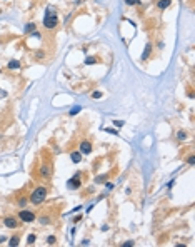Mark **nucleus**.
Wrapping results in <instances>:
<instances>
[{
	"label": "nucleus",
	"mask_w": 195,
	"mask_h": 247,
	"mask_svg": "<svg viewBox=\"0 0 195 247\" xmlns=\"http://www.w3.org/2000/svg\"><path fill=\"white\" fill-rule=\"evenodd\" d=\"M47 194H49L47 187H45V185H39V187H35L33 190H32L29 200L33 204V205H40V204L47 199Z\"/></svg>",
	"instance_id": "f257e3e1"
},
{
	"label": "nucleus",
	"mask_w": 195,
	"mask_h": 247,
	"mask_svg": "<svg viewBox=\"0 0 195 247\" xmlns=\"http://www.w3.org/2000/svg\"><path fill=\"white\" fill-rule=\"evenodd\" d=\"M59 25V17H57V13H55V10L53 9H47V12H45V17H43V27L45 29H55Z\"/></svg>",
	"instance_id": "f03ea898"
},
{
	"label": "nucleus",
	"mask_w": 195,
	"mask_h": 247,
	"mask_svg": "<svg viewBox=\"0 0 195 247\" xmlns=\"http://www.w3.org/2000/svg\"><path fill=\"white\" fill-rule=\"evenodd\" d=\"M82 185V177H80V174H75L73 177H70L67 180V187L70 189V190H75V189H78Z\"/></svg>",
	"instance_id": "7ed1b4c3"
},
{
	"label": "nucleus",
	"mask_w": 195,
	"mask_h": 247,
	"mask_svg": "<svg viewBox=\"0 0 195 247\" xmlns=\"http://www.w3.org/2000/svg\"><path fill=\"white\" fill-rule=\"evenodd\" d=\"M35 217H37V216H35L32 210H25V209H22V210L19 212V219L22 220V222H33Z\"/></svg>",
	"instance_id": "20e7f679"
},
{
	"label": "nucleus",
	"mask_w": 195,
	"mask_h": 247,
	"mask_svg": "<svg viewBox=\"0 0 195 247\" xmlns=\"http://www.w3.org/2000/svg\"><path fill=\"white\" fill-rule=\"evenodd\" d=\"M92 152V144L88 140H82L80 142V154H90Z\"/></svg>",
	"instance_id": "39448f33"
},
{
	"label": "nucleus",
	"mask_w": 195,
	"mask_h": 247,
	"mask_svg": "<svg viewBox=\"0 0 195 247\" xmlns=\"http://www.w3.org/2000/svg\"><path fill=\"white\" fill-rule=\"evenodd\" d=\"M3 226L9 229H15L19 226V222H17V219H13V217H5L3 219Z\"/></svg>",
	"instance_id": "423d86ee"
},
{
	"label": "nucleus",
	"mask_w": 195,
	"mask_h": 247,
	"mask_svg": "<svg viewBox=\"0 0 195 247\" xmlns=\"http://www.w3.org/2000/svg\"><path fill=\"white\" fill-rule=\"evenodd\" d=\"M170 5H172V0H157V9L160 10H165Z\"/></svg>",
	"instance_id": "0eeeda50"
},
{
	"label": "nucleus",
	"mask_w": 195,
	"mask_h": 247,
	"mask_svg": "<svg viewBox=\"0 0 195 247\" xmlns=\"http://www.w3.org/2000/svg\"><path fill=\"white\" fill-rule=\"evenodd\" d=\"M150 54H152V44L148 42V44L145 45V50H144V54H142V57H140V59H142V60H147L148 57H150Z\"/></svg>",
	"instance_id": "6e6552de"
},
{
	"label": "nucleus",
	"mask_w": 195,
	"mask_h": 247,
	"mask_svg": "<svg viewBox=\"0 0 195 247\" xmlns=\"http://www.w3.org/2000/svg\"><path fill=\"white\" fill-rule=\"evenodd\" d=\"M50 172H52V167L50 165H42V169H40V175L42 177H50Z\"/></svg>",
	"instance_id": "1a4fd4ad"
},
{
	"label": "nucleus",
	"mask_w": 195,
	"mask_h": 247,
	"mask_svg": "<svg viewBox=\"0 0 195 247\" xmlns=\"http://www.w3.org/2000/svg\"><path fill=\"white\" fill-rule=\"evenodd\" d=\"M70 159H72L73 164H78V162H82V154H80V152H72V154H70Z\"/></svg>",
	"instance_id": "9d476101"
},
{
	"label": "nucleus",
	"mask_w": 195,
	"mask_h": 247,
	"mask_svg": "<svg viewBox=\"0 0 195 247\" xmlns=\"http://www.w3.org/2000/svg\"><path fill=\"white\" fill-rule=\"evenodd\" d=\"M19 242H20V237H19V236H13V237H10V240H9V246H12V247H17V246H19Z\"/></svg>",
	"instance_id": "9b49d317"
},
{
	"label": "nucleus",
	"mask_w": 195,
	"mask_h": 247,
	"mask_svg": "<svg viewBox=\"0 0 195 247\" xmlns=\"http://www.w3.org/2000/svg\"><path fill=\"white\" fill-rule=\"evenodd\" d=\"M7 67H9V69H12V70H15V69H19V67H20V62H19V60H10Z\"/></svg>",
	"instance_id": "f8f14e48"
},
{
	"label": "nucleus",
	"mask_w": 195,
	"mask_h": 247,
	"mask_svg": "<svg viewBox=\"0 0 195 247\" xmlns=\"http://www.w3.org/2000/svg\"><path fill=\"white\" fill-rule=\"evenodd\" d=\"M33 30H35V23H33V22H30V23H27V25H25L23 32H25V33H30V32H33Z\"/></svg>",
	"instance_id": "ddd939ff"
},
{
	"label": "nucleus",
	"mask_w": 195,
	"mask_h": 247,
	"mask_svg": "<svg viewBox=\"0 0 195 247\" xmlns=\"http://www.w3.org/2000/svg\"><path fill=\"white\" fill-rule=\"evenodd\" d=\"M187 137H188V135H187L185 130H178V132H177V139H178V140H185Z\"/></svg>",
	"instance_id": "4468645a"
},
{
	"label": "nucleus",
	"mask_w": 195,
	"mask_h": 247,
	"mask_svg": "<svg viewBox=\"0 0 195 247\" xmlns=\"http://www.w3.org/2000/svg\"><path fill=\"white\" fill-rule=\"evenodd\" d=\"M97 62H98L97 57H87L85 59V65H92V64H97Z\"/></svg>",
	"instance_id": "2eb2a0df"
},
{
	"label": "nucleus",
	"mask_w": 195,
	"mask_h": 247,
	"mask_svg": "<svg viewBox=\"0 0 195 247\" xmlns=\"http://www.w3.org/2000/svg\"><path fill=\"white\" fill-rule=\"evenodd\" d=\"M80 110H82V107H80V105H75L73 109H72V110H70V112H68V114H70V115H75V114H78Z\"/></svg>",
	"instance_id": "dca6fc26"
},
{
	"label": "nucleus",
	"mask_w": 195,
	"mask_h": 247,
	"mask_svg": "<svg viewBox=\"0 0 195 247\" xmlns=\"http://www.w3.org/2000/svg\"><path fill=\"white\" fill-rule=\"evenodd\" d=\"M55 242H57V239H55V236H49V237H47V244H49V246H53Z\"/></svg>",
	"instance_id": "f3484780"
},
{
	"label": "nucleus",
	"mask_w": 195,
	"mask_h": 247,
	"mask_svg": "<svg viewBox=\"0 0 195 247\" xmlns=\"http://www.w3.org/2000/svg\"><path fill=\"white\" fill-rule=\"evenodd\" d=\"M92 97H93V99H102V97H104V92H100V90H95V92L92 94Z\"/></svg>",
	"instance_id": "a211bd4d"
},
{
	"label": "nucleus",
	"mask_w": 195,
	"mask_h": 247,
	"mask_svg": "<svg viewBox=\"0 0 195 247\" xmlns=\"http://www.w3.org/2000/svg\"><path fill=\"white\" fill-rule=\"evenodd\" d=\"M125 3H127V5H138L140 0H125Z\"/></svg>",
	"instance_id": "6ab92c4d"
},
{
	"label": "nucleus",
	"mask_w": 195,
	"mask_h": 247,
	"mask_svg": "<svg viewBox=\"0 0 195 247\" xmlns=\"http://www.w3.org/2000/svg\"><path fill=\"white\" fill-rule=\"evenodd\" d=\"M27 242H29V244H33V242H35V234H30L29 239H27Z\"/></svg>",
	"instance_id": "aec40b11"
},
{
	"label": "nucleus",
	"mask_w": 195,
	"mask_h": 247,
	"mask_svg": "<svg viewBox=\"0 0 195 247\" xmlns=\"http://www.w3.org/2000/svg\"><path fill=\"white\" fill-rule=\"evenodd\" d=\"M124 124H125L124 120H114V125H115V127H122Z\"/></svg>",
	"instance_id": "412c9836"
},
{
	"label": "nucleus",
	"mask_w": 195,
	"mask_h": 247,
	"mask_svg": "<svg viewBox=\"0 0 195 247\" xmlns=\"http://www.w3.org/2000/svg\"><path fill=\"white\" fill-rule=\"evenodd\" d=\"M25 204H27V199H25V197L19 199V205H22V207H25Z\"/></svg>",
	"instance_id": "4be33fe9"
},
{
	"label": "nucleus",
	"mask_w": 195,
	"mask_h": 247,
	"mask_svg": "<svg viewBox=\"0 0 195 247\" xmlns=\"http://www.w3.org/2000/svg\"><path fill=\"white\" fill-rule=\"evenodd\" d=\"M187 162H188L190 165H194V164H195V155H190V157L187 159Z\"/></svg>",
	"instance_id": "5701e85b"
},
{
	"label": "nucleus",
	"mask_w": 195,
	"mask_h": 247,
	"mask_svg": "<svg viewBox=\"0 0 195 247\" xmlns=\"http://www.w3.org/2000/svg\"><path fill=\"white\" fill-rule=\"evenodd\" d=\"M105 179H107V175H98V177L95 179V180H97V182H104Z\"/></svg>",
	"instance_id": "b1692460"
},
{
	"label": "nucleus",
	"mask_w": 195,
	"mask_h": 247,
	"mask_svg": "<svg viewBox=\"0 0 195 247\" xmlns=\"http://www.w3.org/2000/svg\"><path fill=\"white\" fill-rule=\"evenodd\" d=\"M134 244H135L134 240H128V242H125V244H124V247H132Z\"/></svg>",
	"instance_id": "393cba45"
},
{
	"label": "nucleus",
	"mask_w": 195,
	"mask_h": 247,
	"mask_svg": "<svg viewBox=\"0 0 195 247\" xmlns=\"http://www.w3.org/2000/svg\"><path fill=\"white\" fill-rule=\"evenodd\" d=\"M32 39H40V33H39V32H35V30H33V33H32Z\"/></svg>",
	"instance_id": "a878e982"
},
{
	"label": "nucleus",
	"mask_w": 195,
	"mask_h": 247,
	"mask_svg": "<svg viewBox=\"0 0 195 247\" xmlns=\"http://www.w3.org/2000/svg\"><path fill=\"white\" fill-rule=\"evenodd\" d=\"M35 57H37V59H43V52H42V50H39V52H37V55H35Z\"/></svg>",
	"instance_id": "bb28decb"
},
{
	"label": "nucleus",
	"mask_w": 195,
	"mask_h": 247,
	"mask_svg": "<svg viewBox=\"0 0 195 247\" xmlns=\"http://www.w3.org/2000/svg\"><path fill=\"white\" fill-rule=\"evenodd\" d=\"M80 220H82V216H75V217H73V222H75V224L80 222Z\"/></svg>",
	"instance_id": "cd10ccee"
},
{
	"label": "nucleus",
	"mask_w": 195,
	"mask_h": 247,
	"mask_svg": "<svg viewBox=\"0 0 195 247\" xmlns=\"http://www.w3.org/2000/svg\"><path fill=\"white\" fill-rule=\"evenodd\" d=\"M107 132H110V134H117V130H114V129H105Z\"/></svg>",
	"instance_id": "c85d7f7f"
},
{
	"label": "nucleus",
	"mask_w": 195,
	"mask_h": 247,
	"mask_svg": "<svg viewBox=\"0 0 195 247\" xmlns=\"http://www.w3.org/2000/svg\"><path fill=\"white\" fill-rule=\"evenodd\" d=\"M105 187H107L108 190H112V189H114V185H112V184H105Z\"/></svg>",
	"instance_id": "c756f323"
},
{
	"label": "nucleus",
	"mask_w": 195,
	"mask_h": 247,
	"mask_svg": "<svg viewBox=\"0 0 195 247\" xmlns=\"http://www.w3.org/2000/svg\"><path fill=\"white\" fill-rule=\"evenodd\" d=\"M3 240H5V237H0V244H2V242H3Z\"/></svg>",
	"instance_id": "7c9ffc66"
}]
</instances>
